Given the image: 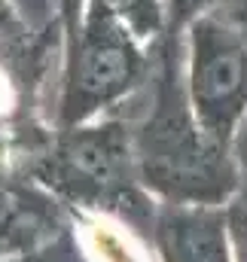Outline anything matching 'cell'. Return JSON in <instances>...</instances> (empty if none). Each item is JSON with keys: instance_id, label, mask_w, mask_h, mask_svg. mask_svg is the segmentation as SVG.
Returning a JSON list of instances; mask_svg holds the SVG:
<instances>
[{"instance_id": "1", "label": "cell", "mask_w": 247, "mask_h": 262, "mask_svg": "<svg viewBox=\"0 0 247 262\" xmlns=\"http://www.w3.org/2000/svg\"><path fill=\"white\" fill-rule=\"evenodd\" d=\"M131 140L140 186L156 204L226 207L244 183L232 149L211 140L189 107L183 34L165 31L156 43L150 107Z\"/></svg>"}, {"instance_id": "2", "label": "cell", "mask_w": 247, "mask_h": 262, "mask_svg": "<svg viewBox=\"0 0 247 262\" xmlns=\"http://www.w3.org/2000/svg\"><path fill=\"white\" fill-rule=\"evenodd\" d=\"M34 177L86 213L125 220L128 229L153 226L156 201L140 186L131 128L113 116L55 128L49 152L34 165Z\"/></svg>"}, {"instance_id": "3", "label": "cell", "mask_w": 247, "mask_h": 262, "mask_svg": "<svg viewBox=\"0 0 247 262\" xmlns=\"http://www.w3.org/2000/svg\"><path fill=\"white\" fill-rule=\"evenodd\" d=\"M147 46L107 0H89L76 46L61 58V95L55 128H73L107 116L150 76Z\"/></svg>"}, {"instance_id": "4", "label": "cell", "mask_w": 247, "mask_h": 262, "mask_svg": "<svg viewBox=\"0 0 247 262\" xmlns=\"http://www.w3.org/2000/svg\"><path fill=\"white\" fill-rule=\"evenodd\" d=\"M183 85L208 137L235 149L247 119V40L217 12L183 31Z\"/></svg>"}, {"instance_id": "5", "label": "cell", "mask_w": 247, "mask_h": 262, "mask_svg": "<svg viewBox=\"0 0 247 262\" xmlns=\"http://www.w3.org/2000/svg\"><path fill=\"white\" fill-rule=\"evenodd\" d=\"M150 244L159 262H232L226 207L156 204Z\"/></svg>"}, {"instance_id": "6", "label": "cell", "mask_w": 247, "mask_h": 262, "mask_svg": "<svg viewBox=\"0 0 247 262\" xmlns=\"http://www.w3.org/2000/svg\"><path fill=\"white\" fill-rule=\"evenodd\" d=\"M83 244L98 262H147L143 250L134 244L128 232H119L122 226L110 223L104 213H83Z\"/></svg>"}, {"instance_id": "7", "label": "cell", "mask_w": 247, "mask_h": 262, "mask_svg": "<svg viewBox=\"0 0 247 262\" xmlns=\"http://www.w3.org/2000/svg\"><path fill=\"white\" fill-rule=\"evenodd\" d=\"M107 3L147 46H156L162 40V34H165L162 0H107Z\"/></svg>"}, {"instance_id": "8", "label": "cell", "mask_w": 247, "mask_h": 262, "mask_svg": "<svg viewBox=\"0 0 247 262\" xmlns=\"http://www.w3.org/2000/svg\"><path fill=\"white\" fill-rule=\"evenodd\" d=\"M220 3H223V0H162V9H165V31L183 34L195 18L211 15Z\"/></svg>"}, {"instance_id": "9", "label": "cell", "mask_w": 247, "mask_h": 262, "mask_svg": "<svg viewBox=\"0 0 247 262\" xmlns=\"http://www.w3.org/2000/svg\"><path fill=\"white\" fill-rule=\"evenodd\" d=\"M226 223H229L232 262H247V180L235 192V198L226 204Z\"/></svg>"}, {"instance_id": "10", "label": "cell", "mask_w": 247, "mask_h": 262, "mask_svg": "<svg viewBox=\"0 0 247 262\" xmlns=\"http://www.w3.org/2000/svg\"><path fill=\"white\" fill-rule=\"evenodd\" d=\"M89 0H55V12H58V31H61V58L76 46L83 18H86Z\"/></svg>"}]
</instances>
